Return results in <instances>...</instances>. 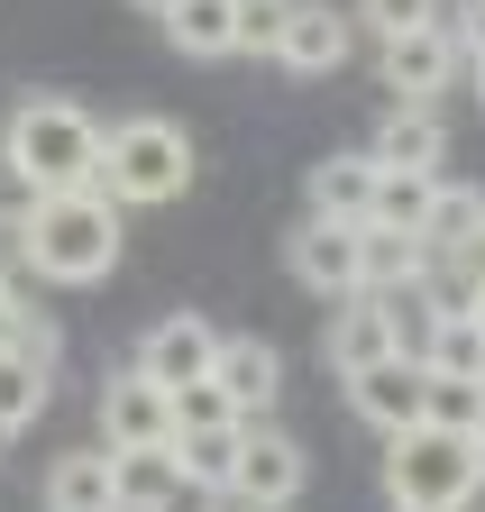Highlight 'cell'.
Masks as SVG:
<instances>
[{"instance_id": "obj_1", "label": "cell", "mask_w": 485, "mask_h": 512, "mask_svg": "<svg viewBox=\"0 0 485 512\" xmlns=\"http://www.w3.org/2000/svg\"><path fill=\"white\" fill-rule=\"evenodd\" d=\"M19 256L46 284H101L129 256V211L101 192H28L19 202Z\"/></svg>"}, {"instance_id": "obj_2", "label": "cell", "mask_w": 485, "mask_h": 512, "mask_svg": "<svg viewBox=\"0 0 485 512\" xmlns=\"http://www.w3.org/2000/svg\"><path fill=\"white\" fill-rule=\"evenodd\" d=\"M0 156H10V174L28 192H92V174H101V119L83 101H65V92H28L10 110Z\"/></svg>"}, {"instance_id": "obj_3", "label": "cell", "mask_w": 485, "mask_h": 512, "mask_svg": "<svg viewBox=\"0 0 485 512\" xmlns=\"http://www.w3.org/2000/svg\"><path fill=\"white\" fill-rule=\"evenodd\" d=\"M476 494H485V458L467 430L421 421V430L385 439V503L394 512H467Z\"/></svg>"}, {"instance_id": "obj_4", "label": "cell", "mask_w": 485, "mask_h": 512, "mask_svg": "<svg viewBox=\"0 0 485 512\" xmlns=\"http://www.w3.org/2000/svg\"><path fill=\"white\" fill-rule=\"evenodd\" d=\"M101 202L119 211H147V202H174V192H193V138L174 119H119L101 128V174H92Z\"/></svg>"}, {"instance_id": "obj_5", "label": "cell", "mask_w": 485, "mask_h": 512, "mask_svg": "<svg viewBox=\"0 0 485 512\" xmlns=\"http://www.w3.org/2000/svg\"><path fill=\"white\" fill-rule=\"evenodd\" d=\"M302 485H312L302 439L275 430V421H238V476H229V494H238V503H257V512H293Z\"/></svg>"}, {"instance_id": "obj_6", "label": "cell", "mask_w": 485, "mask_h": 512, "mask_svg": "<svg viewBox=\"0 0 485 512\" xmlns=\"http://www.w3.org/2000/svg\"><path fill=\"white\" fill-rule=\"evenodd\" d=\"M220 339H229V330H211L202 311H174V320H156V330L138 339V357H129V366L156 384V394H184V384H211Z\"/></svg>"}, {"instance_id": "obj_7", "label": "cell", "mask_w": 485, "mask_h": 512, "mask_svg": "<svg viewBox=\"0 0 485 512\" xmlns=\"http://www.w3.org/2000/svg\"><path fill=\"white\" fill-rule=\"evenodd\" d=\"M376 64H385L394 101H440V92L458 83L467 46H458V28H449V19H431V28H403V37H376Z\"/></svg>"}, {"instance_id": "obj_8", "label": "cell", "mask_w": 485, "mask_h": 512, "mask_svg": "<svg viewBox=\"0 0 485 512\" xmlns=\"http://www.w3.org/2000/svg\"><path fill=\"white\" fill-rule=\"evenodd\" d=\"M284 256H293V275L321 302H357L367 293V229H348V220H302Z\"/></svg>"}, {"instance_id": "obj_9", "label": "cell", "mask_w": 485, "mask_h": 512, "mask_svg": "<svg viewBox=\"0 0 485 512\" xmlns=\"http://www.w3.org/2000/svg\"><path fill=\"white\" fill-rule=\"evenodd\" d=\"M339 384H348V412L376 421L385 439L421 430V412H431V366H412V357H376V366H357Z\"/></svg>"}, {"instance_id": "obj_10", "label": "cell", "mask_w": 485, "mask_h": 512, "mask_svg": "<svg viewBox=\"0 0 485 512\" xmlns=\"http://www.w3.org/2000/svg\"><path fill=\"white\" fill-rule=\"evenodd\" d=\"M165 439H174V394H156L138 366H119L101 384V448L119 458V448H165Z\"/></svg>"}, {"instance_id": "obj_11", "label": "cell", "mask_w": 485, "mask_h": 512, "mask_svg": "<svg viewBox=\"0 0 485 512\" xmlns=\"http://www.w3.org/2000/svg\"><path fill=\"white\" fill-rule=\"evenodd\" d=\"M367 302H376V320H385V339H394V357H431V339H440V320H449V302H440V284H431V266L421 275H394V284H367Z\"/></svg>"}, {"instance_id": "obj_12", "label": "cell", "mask_w": 485, "mask_h": 512, "mask_svg": "<svg viewBox=\"0 0 485 512\" xmlns=\"http://www.w3.org/2000/svg\"><path fill=\"white\" fill-rule=\"evenodd\" d=\"M376 174H440V156H449V119L431 110V101H394L385 119H376Z\"/></svg>"}, {"instance_id": "obj_13", "label": "cell", "mask_w": 485, "mask_h": 512, "mask_svg": "<svg viewBox=\"0 0 485 512\" xmlns=\"http://www.w3.org/2000/svg\"><path fill=\"white\" fill-rule=\"evenodd\" d=\"M275 64H284V74H302V83H312V74H339V64H348V19L330 10V0H293Z\"/></svg>"}, {"instance_id": "obj_14", "label": "cell", "mask_w": 485, "mask_h": 512, "mask_svg": "<svg viewBox=\"0 0 485 512\" xmlns=\"http://www.w3.org/2000/svg\"><path fill=\"white\" fill-rule=\"evenodd\" d=\"M211 384H220V394L238 403V412H266L275 394H284V348L275 339H220V366H211Z\"/></svg>"}, {"instance_id": "obj_15", "label": "cell", "mask_w": 485, "mask_h": 512, "mask_svg": "<svg viewBox=\"0 0 485 512\" xmlns=\"http://www.w3.org/2000/svg\"><path fill=\"white\" fill-rule=\"evenodd\" d=\"M46 512H119V467L110 448H74L46 467Z\"/></svg>"}, {"instance_id": "obj_16", "label": "cell", "mask_w": 485, "mask_h": 512, "mask_svg": "<svg viewBox=\"0 0 485 512\" xmlns=\"http://www.w3.org/2000/svg\"><path fill=\"white\" fill-rule=\"evenodd\" d=\"M367 202H376V156L357 147V156H321L312 165V220H348V229H367Z\"/></svg>"}, {"instance_id": "obj_17", "label": "cell", "mask_w": 485, "mask_h": 512, "mask_svg": "<svg viewBox=\"0 0 485 512\" xmlns=\"http://www.w3.org/2000/svg\"><path fill=\"white\" fill-rule=\"evenodd\" d=\"M156 28L174 37V55H193V64L238 55V0H174V10H165Z\"/></svg>"}, {"instance_id": "obj_18", "label": "cell", "mask_w": 485, "mask_h": 512, "mask_svg": "<svg viewBox=\"0 0 485 512\" xmlns=\"http://www.w3.org/2000/svg\"><path fill=\"white\" fill-rule=\"evenodd\" d=\"M476 238H485V192L476 183H440L431 192V229H421V256L440 266V256H467Z\"/></svg>"}, {"instance_id": "obj_19", "label": "cell", "mask_w": 485, "mask_h": 512, "mask_svg": "<svg viewBox=\"0 0 485 512\" xmlns=\"http://www.w3.org/2000/svg\"><path fill=\"white\" fill-rule=\"evenodd\" d=\"M321 357H330V375H357V366L394 357V339H385V320H376V302H367V293L339 302V320L321 330Z\"/></svg>"}, {"instance_id": "obj_20", "label": "cell", "mask_w": 485, "mask_h": 512, "mask_svg": "<svg viewBox=\"0 0 485 512\" xmlns=\"http://www.w3.org/2000/svg\"><path fill=\"white\" fill-rule=\"evenodd\" d=\"M431 192H440V174H376L367 229H385V238H412V247H421V229H431Z\"/></svg>"}, {"instance_id": "obj_21", "label": "cell", "mask_w": 485, "mask_h": 512, "mask_svg": "<svg viewBox=\"0 0 485 512\" xmlns=\"http://www.w3.org/2000/svg\"><path fill=\"white\" fill-rule=\"evenodd\" d=\"M46 384H55V366H37L28 348H0V430L10 439L46 412Z\"/></svg>"}, {"instance_id": "obj_22", "label": "cell", "mask_w": 485, "mask_h": 512, "mask_svg": "<svg viewBox=\"0 0 485 512\" xmlns=\"http://www.w3.org/2000/svg\"><path fill=\"white\" fill-rule=\"evenodd\" d=\"M421 366H431V375H458V384H485V320L476 311H449Z\"/></svg>"}, {"instance_id": "obj_23", "label": "cell", "mask_w": 485, "mask_h": 512, "mask_svg": "<svg viewBox=\"0 0 485 512\" xmlns=\"http://www.w3.org/2000/svg\"><path fill=\"white\" fill-rule=\"evenodd\" d=\"M174 458H184V476L202 494H229V476H238V430H174Z\"/></svg>"}, {"instance_id": "obj_24", "label": "cell", "mask_w": 485, "mask_h": 512, "mask_svg": "<svg viewBox=\"0 0 485 512\" xmlns=\"http://www.w3.org/2000/svg\"><path fill=\"white\" fill-rule=\"evenodd\" d=\"M421 421H440V430H467V439H476V421H485V384L431 375V412H421Z\"/></svg>"}, {"instance_id": "obj_25", "label": "cell", "mask_w": 485, "mask_h": 512, "mask_svg": "<svg viewBox=\"0 0 485 512\" xmlns=\"http://www.w3.org/2000/svg\"><path fill=\"white\" fill-rule=\"evenodd\" d=\"M248 412H238L220 384H184V394H174V430H238Z\"/></svg>"}, {"instance_id": "obj_26", "label": "cell", "mask_w": 485, "mask_h": 512, "mask_svg": "<svg viewBox=\"0 0 485 512\" xmlns=\"http://www.w3.org/2000/svg\"><path fill=\"white\" fill-rule=\"evenodd\" d=\"M284 19H293V0H238V55H275Z\"/></svg>"}, {"instance_id": "obj_27", "label": "cell", "mask_w": 485, "mask_h": 512, "mask_svg": "<svg viewBox=\"0 0 485 512\" xmlns=\"http://www.w3.org/2000/svg\"><path fill=\"white\" fill-rule=\"evenodd\" d=\"M440 0H357V28L367 37H403V28H431Z\"/></svg>"}, {"instance_id": "obj_28", "label": "cell", "mask_w": 485, "mask_h": 512, "mask_svg": "<svg viewBox=\"0 0 485 512\" xmlns=\"http://www.w3.org/2000/svg\"><path fill=\"white\" fill-rule=\"evenodd\" d=\"M449 28H458V46H467V55H485V0H467Z\"/></svg>"}, {"instance_id": "obj_29", "label": "cell", "mask_w": 485, "mask_h": 512, "mask_svg": "<svg viewBox=\"0 0 485 512\" xmlns=\"http://www.w3.org/2000/svg\"><path fill=\"white\" fill-rule=\"evenodd\" d=\"M19 320H28V302H19V284H0V348L19 339Z\"/></svg>"}, {"instance_id": "obj_30", "label": "cell", "mask_w": 485, "mask_h": 512, "mask_svg": "<svg viewBox=\"0 0 485 512\" xmlns=\"http://www.w3.org/2000/svg\"><path fill=\"white\" fill-rule=\"evenodd\" d=\"M467 83H476V101H485V55H467Z\"/></svg>"}, {"instance_id": "obj_31", "label": "cell", "mask_w": 485, "mask_h": 512, "mask_svg": "<svg viewBox=\"0 0 485 512\" xmlns=\"http://www.w3.org/2000/svg\"><path fill=\"white\" fill-rule=\"evenodd\" d=\"M129 10H147V19H165V10H174V0H129Z\"/></svg>"}, {"instance_id": "obj_32", "label": "cell", "mask_w": 485, "mask_h": 512, "mask_svg": "<svg viewBox=\"0 0 485 512\" xmlns=\"http://www.w3.org/2000/svg\"><path fill=\"white\" fill-rule=\"evenodd\" d=\"M467 311H476V320H485V284H476V302H467Z\"/></svg>"}, {"instance_id": "obj_33", "label": "cell", "mask_w": 485, "mask_h": 512, "mask_svg": "<svg viewBox=\"0 0 485 512\" xmlns=\"http://www.w3.org/2000/svg\"><path fill=\"white\" fill-rule=\"evenodd\" d=\"M476 458H485V421H476Z\"/></svg>"}, {"instance_id": "obj_34", "label": "cell", "mask_w": 485, "mask_h": 512, "mask_svg": "<svg viewBox=\"0 0 485 512\" xmlns=\"http://www.w3.org/2000/svg\"><path fill=\"white\" fill-rule=\"evenodd\" d=\"M0 448H10V430H0Z\"/></svg>"}]
</instances>
